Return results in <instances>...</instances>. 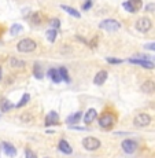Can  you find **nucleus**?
Wrapping results in <instances>:
<instances>
[{"label": "nucleus", "instance_id": "25", "mask_svg": "<svg viewBox=\"0 0 155 158\" xmlns=\"http://www.w3.org/2000/svg\"><path fill=\"white\" fill-rule=\"evenodd\" d=\"M10 65L13 66V68H23V66H25V62L21 59H17V58H11Z\"/></svg>", "mask_w": 155, "mask_h": 158}, {"label": "nucleus", "instance_id": "16", "mask_svg": "<svg viewBox=\"0 0 155 158\" xmlns=\"http://www.w3.org/2000/svg\"><path fill=\"white\" fill-rule=\"evenodd\" d=\"M48 77L56 84H59L60 81H62V76H60V73H59V69H50V70H48Z\"/></svg>", "mask_w": 155, "mask_h": 158}, {"label": "nucleus", "instance_id": "7", "mask_svg": "<svg viewBox=\"0 0 155 158\" xmlns=\"http://www.w3.org/2000/svg\"><path fill=\"white\" fill-rule=\"evenodd\" d=\"M133 123H135L136 127H147L151 124V117L148 114L145 113H141V114H137L135 117V120H133Z\"/></svg>", "mask_w": 155, "mask_h": 158}, {"label": "nucleus", "instance_id": "33", "mask_svg": "<svg viewBox=\"0 0 155 158\" xmlns=\"http://www.w3.org/2000/svg\"><path fill=\"white\" fill-rule=\"evenodd\" d=\"M147 50H151V51H155V43H151V44H145L144 45Z\"/></svg>", "mask_w": 155, "mask_h": 158}, {"label": "nucleus", "instance_id": "24", "mask_svg": "<svg viewBox=\"0 0 155 158\" xmlns=\"http://www.w3.org/2000/svg\"><path fill=\"white\" fill-rule=\"evenodd\" d=\"M30 22L33 25H40L41 23V14L40 13H33L32 17H30Z\"/></svg>", "mask_w": 155, "mask_h": 158}, {"label": "nucleus", "instance_id": "23", "mask_svg": "<svg viewBox=\"0 0 155 158\" xmlns=\"http://www.w3.org/2000/svg\"><path fill=\"white\" fill-rule=\"evenodd\" d=\"M22 30H23L22 25H19V23H14V25L11 26V29H10V35L11 36H17L18 33H21Z\"/></svg>", "mask_w": 155, "mask_h": 158}, {"label": "nucleus", "instance_id": "4", "mask_svg": "<svg viewBox=\"0 0 155 158\" xmlns=\"http://www.w3.org/2000/svg\"><path fill=\"white\" fill-rule=\"evenodd\" d=\"M135 26H136V30H139L140 33H147L151 29V26H153V22H151V19L148 17H141L136 21Z\"/></svg>", "mask_w": 155, "mask_h": 158}, {"label": "nucleus", "instance_id": "26", "mask_svg": "<svg viewBox=\"0 0 155 158\" xmlns=\"http://www.w3.org/2000/svg\"><path fill=\"white\" fill-rule=\"evenodd\" d=\"M59 73L62 76V80H65L66 83H70V77H69V72L66 68H59Z\"/></svg>", "mask_w": 155, "mask_h": 158}, {"label": "nucleus", "instance_id": "13", "mask_svg": "<svg viewBox=\"0 0 155 158\" xmlns=\"http://www.w3.org/2000/svg\"><path fill=\"white\" fill-rule=\"evenodd\" d=\"M106 80H107V72L99 70L96 73L95 78H93V83H95V85H103V84L106 83Z\"/></svg>", "mask_w": 155, "mask_h": 158}, {"label": "nucleus", "instance_id": "1", "mask_svg": "<svg viewBox=\"0 0 155 158\" xmlns=\"http://www.w3.org/2000/svg\"><path fill=\"white\" fill-rule=\"evenodd\" d=\"M99 28L102 30H106V32H118L121 29V23L117 19L108 18V19H103L99 23Z\"/></svg>", "mask_w": 155, "mask_h": 158}, {"label": "nucleus", "instance_id": "31", "mask_svg": "<svg viewBox=\"0 0 155 158\" xmlns=\"http://www.w3.org/2000/svg\"><path fill=\"white\" fill-rule=\"evenodd\" d=\"M145 10L147 11H155V3H150V4L145 6Z\"/></svg>", "mask_w": 155, "mask_h": 158}, {"label": "nucleus", "instance_id": "17", "mask_svg": "<svg viewBox=\"0 0 155 158\" xmlns=\"http://www.w3.org/2000/svg\"><path fill=\"white\" fill-rule=\"evenodd\" d=\"M141 91L144 94H153L155 91V83H154V81H151V80L144 81V83H143V85H141Z\"/></svg>", "mask_w": 155, "mask_h": 158}, {"label": "nucleus", "instance_id": "21", "mask_svg": "<svg viewBox=\"0 0 155 158\" xmlns=\"http://www.w3.org/2000/svg\"><path fill=\"white\" fill-rule=\"evenodd\" d=\"M45 36H47V39H48V41H50V43H54V41H55V39H56V36H58V29L50 28L47 30V33H45Z\"/></svg>", "mask_w": 155, "mask_h": 158}, {"label": "nucleus", "instance_id": "9", "mask_svg": "<svg viewBox=\"0 0 155 158\" xmlns=\"http://www.w3.org/2000/svg\"><path fill=\"white\" fill-rule=\"evenodd\" d=\"M113 123H114V117L110 113H104L99 117V125L102 128H110L113 125Z\"/></svg>", "mask_w": 155, "mask_h": 158}, {"label": "nucleus", "instance_id": "8", "mask_svg": "<svg viewBox=\"0 0 155 158\" xmlns=\"http://www.w3.org/2000/svg\"><path fill=\"white\" fill-rule=\"evenodd\" d=\"M122 150L126 154H132L137 150V142L133 140V139H125L122 142Z\"/></svg>", "mask_w": 155, "mask_h": 158}, {"label": "nucleus", "instance_id": "18", "mask_svg": "<svg viewBox=\"0 0 155 158\" xmlns=\"http://www.w3.org/2000/svg\"><path fill=\"white\" fill-rule=\"evenodd\" d=\"M33 76H35L37 80L44 77V70H43V68H41V63L36 62L35 65H33Z\"/></svg>", "mask_w": 155, "mask_h": 158}, {"label": "nucleus", "instance_id": "10", "mask_svg": "<svg viewBox=\"0 0 155 158\" xmlns=\"http://www.w3.org/2000/svg\"><path fill=\"white\" fill-rule=\"evenodd\" d=\"M2 147H3V151L6 153V156H8L11 158H14L15 156H17V148H15L11 143H8V142H3Z\"/></svg>", "mask_w": 155, "mask_h": 158}, {"label": "nucleus", "instance_id": "15", "mask_svg": "<svg viewBox=\"0 0 155 158\" xmlns=\"http://www.w3.org/2000/svg\"><path fill=\"white\" fill-rule=\"evenodd\" d=\"M13 107H15V105H13V103L8 101V99H6V98L0 99V111L7 113V111H10Z\"/></svg>", "mask_w": 155, "mask_h": 158}, {"label": "nucleus", "instance_id": "3", "mask_svg": "<svg viewBox=\"0 0 155 158\" xmlns=\"http://www.w3.org/2000/svg\"><path fill=\"white\" fill-rule=\"evenodd\" d=\"M128 62L133 63V65L143 66V68H145V69H154L155 68V65L151 62L150 59H148V56H145V55H139L136 58H129Z\"/></svg>", "mask_w": 155, "mask_h": 158}, {"label": "nucleus", "instance_id": "14", "mask_svg": "<svg viewBox=\"0 0 155 158\" xmlns=\"http://www.w3.org/2000/svg\"><path fill=\"white\" fill-rule=\"evenodd\" d=\"M58 147H59V150L62 151L63 154H67V156H70V154L73 153L71 146L65 140V139H60V140H59V146H58Z\"/></svg>", "mask_w": 155, "mask_h": 158}, {"label": "nucleus", "instance_id": "34", "mask_svg": "<svg viewBox=\"0 0 155 158\" xmlns=\"http://www.w3.org/2000/svg\"><path fill=\"white\" fill-rule=\"evenodd\" d=\"M0 80H2V68H0Z\"/></svg>", "mask_w": 155, "mask_h": 158}, {"label": "nucleus", "instance_id": "19", "mask_svg": "<svg viewBox=\"0 0 155 158\" xmlns=\"http://www.w3.org/2000/svg\"><path fill=\"white\" fill-rule=\"evenodd\" d=\"M81 117H83V113H81V111H77V113H74V114L69 115V117L66 118V123H67L69 125H73V124H77L78 121L81 120Z\"/></svg>", "mask_w": 155, "mask_h": 158}, {"label": "nucleus", "instance_id": "5", "mask_svg": "<svg viewBox=\"0 0 155 158\" xmlns=\"http://www.w3.org/2000/svg\"><path fill=\"white\" fill-rule=\"evenodd\" d=\"M83 147L88 151H95L100 147V140L93 136H88V138L83 139Z\"/></svg>", "mask_w": 155, "mask_h": 158}, {"label": "nucleus", "instance_id": "2", "mask_svg": "<svg viewBox=\"0 0 155 158\" xmlns=\"http://www.w3.org/2000/svg\"><path fill=\"white\" fill-rule=\"evenodd\" d=\"M36 47H37V44H36V41L32 40V39H22V40L17 44V50L19 51V52H25V54H29V52H32V51H35Z\"/></svg>", "mask_w": 155, "mask_h": 158}, {"label": "nucleus", "instance_id": "20", "mask_svg": "<svg viewBox=\"0 0 155 158\" xmlns=\"http://www.w3.org/2000/svg\"><path fill=\"white\" fill-rule=\"evenodd\" d=\"M60 8H62L63 11H66L67 14H70L71 17H74V18H80L81 17V14L78 13L75 8H73V7H70V6H65V4H62L60 6Z\"/></svg>", "mask_w": 155, "mask_h": 158}, {"label": "nucleus", "instance_id": "28", "mask_svg": "<svg viewBox=\"0 0 155 158\" xmlns=\"http://www.w3.org/2000/svg\"><path fill=\"white\" fill-rule=\"evenodd\" d=\"M51 28H55V29H59V26H60V22H59V19H56V18H54V19H51Z\"/></svg>", "mask_w": 155, "mask_h": 158}, {"label": "nucleus", "instance_id": "22", "mask_svg": "<svg viewBox=\"0 0 155 158\" xmlns=\"http://www.w3.org/2000/svg\"><path fill=\"white\" fill-rule=\"evenodd\" d=\"M29 101H30V95H29V94H23V96L21 98V101L18 102L17 105H15V109H21V107H23V106H25Z\"/></svg>", "mask_w": 155, "mask_h": 158}, {"label": "nucleus", "instance_id": "29", "mask_svg": "<svg viewBox=\"0 0 155 158\" xmlns=\"http://www.w3.org/2000/svg\"><path fill=\"white\" fill-rule=\"evenodd\" d=\"M25 157L26 158H37V156H36V154L33 153L30 148H26V150H25Z\"/></svg>", "mask_w": 155, "mask_h": 158}, {"label": "nucleus", "instance_id": "30", "mask_svg": "<svg viewBox=\"0 0 155 158\" xmlns=\"http://www.w3.org/2000/svg\"><path fill=\"white\" fill-rule=\"evenodd\" d=\"M91 7H92V2H91V0H87V2L84 3V6H83V10L88 11V10H89Z\"/></svg>", "mask_w": 155, "mask_h": 158}, {"label": "nucleus", "instance_id": "6", "mask_svg": "<svg viewBox=\"0 0 155 158\" xmlns=\"http://www.w3.org/2000/svg\"><path fill=\"white\" fill-rule=\"evenodd\" d=\"M122 7L125 8L128 13L135 14L143 7V0H128V2L122 3Z\"/></svg>", "mask_w": 155, "mask_h": 158}, {"label": "nucleus", "instance_id": "11", "mask_svg": "<svg viewBox=\"0 0 155 158\" xmlns=\"http://www.w3.org/2000/svg\"><path fill=\"white\" fill-rule=\"evenodd\" d=\"M59 123V114L56 111H50L45 117V125L50 127V125H55V124Z\"/></svg>", "mask_w": 155, "mask_h": 158}, {"label": "nucleus", "instance_id": "32", "mask_svg": "<svg viewBox=\"0 0 155 158\" xmlns=\"http://www.w3.org/2000/svg\"><path fill=\"white\" fill-rule=\"evenodd\" d=\"M70 129H73V131H87L85 128H83V127H77V125H70Z\"/></svg>", "mask_w": 155, "mask_h": 158}, {"label": "nucleus", "instance_id": "27", "mask_svg": "<svg viewBox=\"0 0 155 158\" xmlns=\"http://www.w3.org/2000/svg\"><path fill=\"white\" fill-rule=\"evenodd\" d=\"M106 60H107L108 63H111V65H120V63H122V59H117V58H106Z\"/></svg>", "mask_w": 155, "mask_h": 158}, {"label": "nucleus", "instance_id": "12", "mask_svg": "<svg viewBox=\"0 0 155 158\" xmlns=\"http://www.w3.org/2000/svg\"><path fill=\"white\" fill-rule=\"evenodd\" d=\"M96 118H98V111H96L95 109H89L84 115V123L87 124V125H89V124H92Z\"/></svg>", "mask_w": 155, "mask_h": 158}, {"label": "nucleus", "instance_id": "35", "mask_svg": "<svg viewBox=\"0 0 155 158\" xmlns=\"http://www.w3.org/2000/svg\"><path fill=\"white\" fill-rule=\"evenodd\" d=\"M44 158H48V157H44Z\"/></svg>", "mask_w": 155, "mask_h": 158}]
</instances>
